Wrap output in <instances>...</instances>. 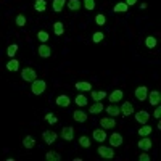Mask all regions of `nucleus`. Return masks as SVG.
Here are the masks:
<instances>
[{
	"label": "nucleus",
	"mask_w": 161,
	"mask_h": 161,
	"mask_svg": "<svg viewBox=\"0 0 161 161\" xmlns=\"http://www.w3.org/2000/svg\"><path fill=\"white\" fill-rule=\"evenodd\" d=\"M76 89L80 90V92H90L92 90V84L86 82V80H79V82H76Z\"/></svg>",
	"instance_id": "aec40b11"
},
{
	"label": "nucleus",
	"mask_w": 161,
	"mask_h": 161,
	"mask_svg": "<svg viewBox=\"0 0 161 161\" xmlns=\"http://www.w3.org/2000/svg\"><path fill=\"white\" fill-rule=\"evenodd\" d=\"M7 69H8V71H13V73L18 71V69H19V61L15 60V58H11V60L7 63Z\"/></svg>",
	"instance_id": "a878e982"
},
{
	"label": "nucleus",
	"mask_w": 161,
	"mask_h": 161,
	"mask_svg": "<svg viewBox=\"0 0 161 161\" xmlns=\"http://www.w3.org/2000/svg\"><path fill=\"white\" fill-rule=\"evenodd\" d=\"M147 98H148V102H150L152 106H156V105L161 103V93H159V90H148Z\"/></svg>",
	"instance_id": "39448f33"
},
{
	"label": "nucleus",
	"mask_w": 161,
	"mask_h": 161,
	"mask_svg": "<svg viewBox=\"0 0 161 161\" xmlns=\"http://www.w3.org/2000/svg\"><path fill=\"white\" fill-rule=\"evenodd\" d=\"M95 23H97L98 26H105V23H106V16L103 15V13H100V15L95 16Z\"/></svg>",
	"instance_id": "58836bf2"
},
{
	"label": "nucleus",
	"mask_w": 161,
	"mask_h": 161,
	"mask_svg": "<svg viewBox=\"0 0 161 161\" xmlns=\"http://www.w3.org/2000/svg\"><path fill=\"white\" fill-rule=\"evenodd\" d=\"M106 95H108V93L105 90H90V97H92L93 102H103L106 98Z\"/></svg>",
	"instance_id": "ddd939ff"
},
{
	"label": "nucleus",
	"mask_w": 161,
	"mask_h": 161,
	"mask_svg": "<svg viewBox=\"0 0 161 161\" xmlns=\"http://www.w3.org/2000/svg\"><path fill=\"white\" fill-rule=\"evenodd\" d=\"M100 126L103 129H113V127H116V121L111 116H106V118H102L100 119Z\"/></svg>",
	"instance_id": "0eeeda50"
},
{
	"label": "nucleus",
	"mask_w": 161,
	"mask_h": 161,
	"mask_svg": "<svg viewBox=\"0 0 161 161\" xmlns=\"http://www.w3.org/2000/svg\"><path fill=\"white\" fill-rule=\"evenodd\" d=\"M139 159L140 161H150V156L147 155V153H142V155H139Z\"/></svg>",
	"instance_id": "79ce46f5"
},
{
	"label": "nucleus",
	"mask_w": 161,
	"mask_h": 161,
	"mask_svg": "<svg viewBox=\"0 0 161 161\" xmlns=\"http://www.w3.org/2000/svg\"><path fill=\"white\" fill-rule=\"evenodd\" d=\"M98 155L105 159H111L114 158V150H113V147H105V145H100L98 147Z\"/></svg>",
	"instance_id": "7ed1b4c3"
},
{
	"label": "nucleus",
	"mask_w": 161,
	"mask_h": 161,
	"mask_svg": "<svg viewBox=\"0 0 161 161\" xmlns=\"http://www.w3.org/2000/svg\"><path fill=\"white\" fill-rule=\"evenodd\" d=\"M55 103L58 106H63V108H68V106L71 105V98L68 95H58L57 100H55Z\"/></svg>",
	"instance_id": "f3484780"
},
{
	"label": "nucleus",
	"mask_w": 161,
	"mask_h": 161,
	"mask_svg": "<svg viewBox=\"0 0 161 161\" xmlns=\"http://www.w3.org/2000/svg\"><path fill=\"white\" fill-rule=\"evenodd\" d=\"M21 79L24 80V82H32V80H36V79H37L36 69H32V68H24V69H21Z\"/></svg>",
	"instance_id": "f03ea898"
},
{
	"label": "nucleus",
	"mask_w": 161,
	"mask_h": 161,
	"mask_svg": "<svg viewBox=\"0 0 161 161\" xmlns=\"http://www.w3.org/2000/svg\"><path fill=\"white\" fill-rule=\"evenodd\" d=\"M127 10H129V7H127L124 2H118V3L114 5V8H113L114 13H127Z\"/></svg>",
	"instance_id": "cd10ccee"
},
{
	"label": "nucleus",
	"mask_w": 161,
	"mask_h": 161,
	"mask_svg": "<svg viewBox=\"0 0 161 161\" xmlns=\"http://www.w3.org/2000/svg\"><path fill=\"white\" fill-rule=\"evenodd\" d=\"M106 113H108V116H119L121 114V110H119V106L116 105V103H111V105H108L106 106Z\"/></svg>",
	"instance_id": "a211bd4d"
},
{
	"label": "nucleus",
	"mask_w": 161,
	"mask_h": 161,
	"mask_svg": "<svg viewBox=\"0 0 161 161\" xmlns=\"http://www.w3.org/2000/svg\"><path fill=\"white\" fill-rule=\"evenodd\" d=\"M16 52H18V45H16V44H11V45H8L7 53H8V57H10V58L15 57V55H16Z\"/></svg>",
	"instance_id": "f704fd0d"
},
{
	"label": "nucleus",
	"mask_w": 161,
	"mask_h": 161,
	"mask_svg": "<svg viewBox=\"0 0 161 161\" xmlns=\"http://www.w3.org/2000/svg\"><path fill=\"white\" fill-rule=\"evenodd\" d=\"M66 5H68V8L71 11H79L80 10V0H68Z\"/></svg>",
	"instance_id": "bb28decb"
},
{
	"label": "nucleus",
	"mask_w": 161,
	"mask_h": 161,
	"mask_svg": "<svg viewBox=\"0 0 161 161\" xmlns=\"http://www.w3.org/2000/svg\"><path fill=\"white\" fill-rule=\"evenodd\" d=\"M147 95H148V89H147L145 86H139L136 89V98L139 102H145L147 100Z\"/></svg>",
	"instance_id": "6e6552de"
},
{
	"label": "nucleus",
	"mask_w": 161,
	"mask_h": 161,
	"mask_svg": "<svg viewBox=\"0 0 161 161\" xmlns=\"http://www.w3.org/2000/svg\"><path fill=\"white\" fill-rule=\"evenodd\" d=\"M34 10L39 11V13H44L47 10V2L45 0H36L34 2Z\"/></svg>",
	"instance_id": "393cba45"
},
{
	"label": "nucleus",
	"mask_w": 161,
	"mask_h": 161,
	"mask_svg": "<svg viewBox=\"0 0 161 161\" xmlns=\"http://www.w3.org/2000/svg\"><path fill=\"white\" fill-rule=\"evenodd\" d=\"M84 7H86V10L92 11L95 8V0H84Z\"/></svg>",
	"instance_id": "ea45409f"
},
{
	"label": "nucleus",
	"mask_w": 161,
	"mask_h": 161,
	"mask_svg": "<svg viewBox=\"0 0 161 161\" xmlns=\"http://www.w3.org/2000/svg\"><path fill=\"white\" fill-rule=\"evenodd\" d=\"M42 139H44V142H45V143L52 145V143H55V142H57V139H58V134H57L55 130L48 129V130H44V134H42Z\"/></svg>",
	"instance_id": "20e7f679"
},
{
	"label": "nucleus",
	"mask_w": 161,
	"mask_h": 161,
	"mask_svg": "<svg viewBox=\"0 0 161 161\" xmlns=\"http://www.w3.org/2000/svg\"><path fill=\"white\" fill-rule=\"evenodd\" d=\"M137 145H139V148H140V150L148 152V150L152 148V147H153V142H152L148 137H142V139H140V142H139Z\"/></svg>",
	"instance_id": "2eb2a0df"
},
{
	"label": "nucleus",
	"mask_w": 161,
	"mask_h": 161,
	"mask_svg": "<svg viewBox=\"0 0 161 161\" xmlns=\"http://www.w3.org/2000/svg\"><path fill=\"white\" fill-rule=\"evenodd\" d=\"M123 142H124V139H123V136L121 134H118V132H114V134H111L110 136V145L113 147H121L123 145Z\"/></svg>",
	"instance_id": "f8f14e48"
},
{
	"label": "nucleus",
	"mask_w": 161,
	"mask_h": 161,
	"mask_svg": "<svg viewBox=\"0 0 161 161\" xmlns=\"http://www.w3.org/2000/svg\"><path fill=\"white\" fill-rule=\"evenodd\" d=\"M92 137L95 142H105L106 139H108V136H106V130L102 127V129H95L92 132Z\"/></svg>",
	"instance_id": "423d86ee"
},
{
	"label": "nucleus",
	"mask_w": 161,
	"mask_h": 161,
	"mask_svg": "<svg viewBox=\"0 0 161 161\" xmlns=\"http://www.w3.org/2000/svg\"><path fill=\"white\" fill-rule=\"evenodd\" d=\"M45 159L47 161H60L61 155L57 153V152H48V153H45Z\"/></svg>",
	"instance_id": "7c9ffc66"
},
{
	"label": "nucleus",
	"mask_w": 161,
	"mask_h": 161,
	"mask_svg": "<svg viewBox=\"0 0 161 161\" xmlns=\"http://www.w3.org/2000/svg\"><path fill=\"white\" fill-rule=\"evenodd\" d=\"M15 23H16L18 28H23V26H26V16L23 15V13H19V15L16 16V19H15Z\"/></svg>",
	"instance_id": "e433bc0d"
},
{
	"label": "nucleus",
	"mask_w": 161,
	"mask_h": 161,
	"mask_svg": "<svg viewBox=\"0 0 161 161\" xmlns=\"http://www.w3.org/2000/svg\"><path fill=\"white\" fill-rule=\"evenodd\" d=\"M153 116H155L156 119H159V116H161V106H159V105L155 106V113H153Z\"/></svg>",
	"instance_id": "a19ab883"
},
{
	"label": "nucleus",
	"mask_w": 161,
	"mask_h": 161,
	"mask_svg": "<svg viewBox=\"0 0 161 161\" xmlns=\"http://www.w3.org/2000/svg\"><path fill=\"white\" fill-rule=\"evenodd\" d=\"M103 39H105V34H103L102 31H98V32H93V36H92V40H93L95 44H100Z\"/></svg>",
	"instance_id": "c9c22d12"
},
{
	"label": "nucleus",
	"mask_w": 161,
	"mask_h": 161,
	"mask_svg": "<svg viewBox=\"0 0 161 161\" xmlns=\"http://www.w3.org/2000/svg\"><path fill=\"white\" fill-rule=\"evenodd\" d=\"M37 53H39V57H42V58H48L52 55V48L47 44H42V45H39Z\"/></svg>",
	"instance_id": "dca6fc26"
},
{
	"label": "nucleus",
	"mask_w": 161,
	"mask_h": 161,
	"mask_svg": "<svg viewBox=\"0 0 161 161\" xmlns=\"http://www.w3.org/2000/svg\"><path fill=\"white\" fill-rule=\"evenodd\" d=\"M53 32H55L57 36H61L64 32V24L61 21H57L55 24H53Z\"/></svg>",
	"instance_id": "c756f323"
},
{
	"label": "nucleus",
	"mask_w": 161,
	"mask_h": 161,
	"mask_svg": "<svg viewBox=\"0 0 161 161\" xmlns=\"http://www.w3.org/2000/svg\"><path fill=\"white\" fill-rule=\"evenodd\" d=\"M156 44H158V40H156L153 36H148V37L145 39V45H147V48H155Z\"/></svg>",
	"instance_id": "2f4dec72"
},
{
	"label": "nucleus",
	"mask_w": 161,
	"mask_h": 161,
	"mask_svg": "<svg viewBox=\"0 0 161 161\" xmlns=\"http://www.w3.org/2000/svg\"><path fill=\"white\" fill-rule=\"evenodd\" d=\"M37 39H39V42L45 44L47 40L50 39V36H48V32H47V31H39V32H37Z\"/></svg>",
	"instance_id": "72a5a7b5"
},
{
	"label": "nucleus",
	"mask_w": 161,
	"mask_h": 161,
	"mask_svg": "<svg viewBox=\"0 0 161 161\" xmlns=\"http://www.w3.org/2000/svg\"><path fill=\"white\" fill-rule=\"evenodd\" d=\"M64 3H66V0H53L52 2V10L55 13H60L64 8Z\"/></svg>",
	"instance_id": "4be33fe9"
},
{
	"label": "nucleus",
	"mask_w": 161,
	"mask_h": 161,
	"mask_svg": "<svg viewBox=\"0 0 161 161\" xmlns=\"http://www.w3.org/2000/svg\"><path fill=\"white\" fill-rule=\"evenodd\" d=\"M110 98V102L111 103H119L121 100H123V97H124V92L123 90H119V89H116V90H113L110 95H106Z\"/></svg>",
	"instance_id": "1a4fd4ad"
},
{
	"label": "nucleus",
	"mask_w": 161,
	"mask_h": 161,
	"mask_svg": "<svg viewBox=\"0 0 161 161\" xmlns=\"http://www.w3.org/2000/svg\"><path fill=\"white\" fill-rule=\"evenodd\" d=\"M23 145H24V148H34L36 147V139L32 136H26L23 139Z\"/></svg>",
	"instance_id": "b1692460"
},
{
	"label": "nucleus",
	"mask_w": 161,
	"mask_h": 161,
	"mask_svg": "<svg viewBox=\"0 0 161 161\" xmlns=\"http://www.w3.org/2000/svg\"><path fill=\"white\" fill-rule=\"evenodd\" d=\"M73 118H74V121H77V123H86V121H87V113L80 111V110H76L73 113Z\"/></svg>",
	"instance_id": "6ab92c4d"
},
{
	"label": "nucleus",
	"mask_w": 161,
	"mask_h": 161,
	"mask_svg": "<svg viewBox=\"0 0 161 161\" xmlns=\"http://www.w3.org/2000/svg\"><path fill=\"white\" fill-rule=\"evenodd\" d=\"M119 110H121V114L123 116H130V114H134V105L130 102H124L119 106Z\"/></svg>",
	"instance_id": "9d476101"
},
{
	"label": "nucleus",
	"mask_w": 161,
	"mask_h": 161,
	"mask_svg": "<svg viewBox=\"0 0 161 161\" xmlns=\"http://www.w3.org/2000/svg\"><path fill=\"white\" fill-rule=\"evenodd\" d=\"M45 89H47V82L42 79H36L31 82V90H32L34 95H42L45 92Z\"/></svg>",
	"instance_id": "f257e3e1"
},
{
	"label": "nucleus",
	"mask_w": 161,
	"mask_h": 161,
	"mask_svg": "<svg viewBox=\"0 0 161 161\" xmlns=\"http://www.w3.org/2000/svg\"><path fill=\"white\" fill-rule=\"evenodd\" d=\"M90 143H92V142H90V139H89L87 136H80V137H79V145L82 147V148H89Z\"/></svg>",
	"instance_id": "473e14b6"
},
{
	"label": "nucleus",
	"mask_w": 161,
	"mask_h": 161,
	"mask_svg": "<svg viewBox=\"0 0 161 161\" xmlns=\"http://www.w3.org/2000/svg\"><path fill=\"white\" fill-rule=\"evenodd\" d=\"M103 111V103L102 102H95L93 105H90V108H89V113L90 114H98Z\"/></svg>",
	"instance_id": "412c9836"
},
{
	"label": "nucleus",
	"mask_w": 161,
	"mask_h": 161,
	"mask_svg": "<svg viewBox=\"0 0 161 161\" xmlns=\"http://www.w3.org/2000/svg\"><path fill=\"white\" fill-rule=\"evenodd\" d=\"M124 3H126L127 7H130V5H136L137 0H124Z\"/></svg>",
	"instance_id": "37998d69"
},
{
	"label": "nucleus",
	"mask_w": 161,
	"mask_h": 161,
	"mask_svg": "<svg viewBox=\"0 0 161 161\" xmlns=\"http://www.w3.org/2000/svg\"><path fill=\"white\" fill-rule=\"evenodd\" d=\"M45 121H47L48 124H57V123H58V118L53 114V113H47V114H45Z\"/></svg>",
	"instance_id": "4c0bfd02"
},
{
	"label": "nucleus",
	"mask_w": 161,
	"mask_h": 161,
	"mask_svg": "<svg viewBox=\"0 0 161 161\" xmlns=\"http://www.w3.org/2000/svg\"><path fill=\"white\" fill-rule=\"evenodd\" d=\"M152 130H153L152 126H148V124H142V127L139 129V136H140V137H148L150 134H152Z\"/></svg>",
	"instance_id": "5701e85b"
},
{
	"label": "nucleus",
	"mask_w": 161,
	"mask_h": 161,
	"mask_svg": "<svg viewBox=\"0 0 161 161\" xmlns=\"http://www.w3.org/2000/svg\"><path fill=\"white\" fill-rule=\"evenodd\" d=\"M61 137H63V140H66V142H71V140L74 139V129H73L71 126L63 127V130H61Z\"/></svg>",
	"instance_id": "4468645a"
},
{
	"label": "nucleus",
	"mask_w": 161,
	"mask_h": 161,
	"mask_svg": "<svg viewBox=\"0 0 161 161\" xmlns=\"http://www.w3.org/2000/svg\"><path fill=\"white\" fill-rule=\"evenodd\" d=\"M74 102H76L77 106H86V105L89 103V100H87V97L84 95V93H79V95H76Z\"/></svg>",
	"instance_id": "c85d7f7f"
},
{
	"label": "nucleus",
	"mask_w": 161,
	"mask_h": 161,
	"mask_svg": "<svg viewBox=\"0 0 161 161\" xmlns=\"http://www.w3.org/2000/svg\"><path fill=\"white\" fill-rule=\"evenodd\" d=\"M148 119H150V113L148 111L142 110V111H137L136 113V121H137L139 124H147V123H148Z\"/></svg>",
	"instance_id": "9b49d317"
}]
</instances>
